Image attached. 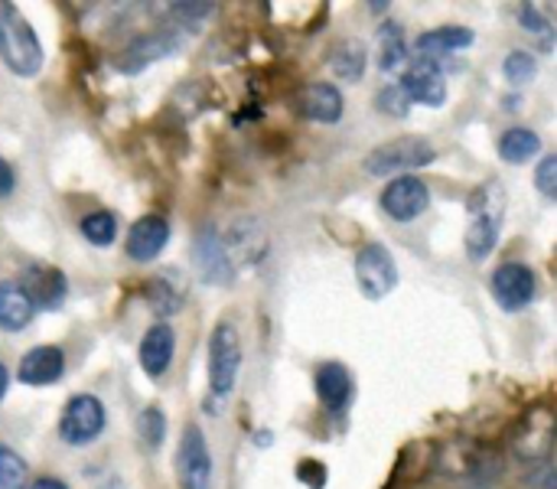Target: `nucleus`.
Wrapping results in <instances>:
<instances>
[{
    "instance_id": "1",
    "label": "nucleus",
    "mask_w": 557,
    "mask_h": 489,
    "mask_svg": "<svg viewBox=\"0 0 557 489\" xmlns=\"http://www.w3.org/2000/svg\"><path fill=\"white\" fill-rule=\"evenodd\" d=\"M506 225V193L496 180L480 186L470 196V225H467V255L470 261H486L499 245Z\"/></svg>"
},
{
    "instance_id": "2",
    "label": "nucleus",
    "mask_w": 557,
    "mask_h": 489,
    "mask_svg": "<svg viewBox=\"0 0 557 489\" xmlns=\"http://www.w3.org/2000/svg\"><path fill=\"white\" fill-rule=\"evenodd\" d=\"M0 59L13 75H36L42 69V42L16 3L0 0Z\"/></svg>"
},
{
    "instance_id": "3",
    "label": "nucleus",
    "mask_w": 557,
    "mask_h": 489,
    "mask_svg": "<svg viewBox=\"0 0 557 489\" xmlns=\"http://www.w3.org/2000/svg\"><path fill=\"white\" fill-rule=\"evenodd\" d=\"M242 369V337L235 323H219L209 337V392L212 399H228Z\"/></svg>"
},
{
    "instance_id": "4",
    "label": "nucleus",
    "mask_w": 557,
    "mask_h": 489,
    "mask_svg": "<svg viewBox=\"0 0 557 489\" xmlns=\"http://www.w3.org/2000/svg\"><path fill=\"white\" fill-rule=\"evenodd\" d=\"M437 150L424 140V137H395L382 147H375L366 157V173L372 176H405L408 170H421L428 163H434Z\"/></svg>"
},
{
    "instance_id": "5",
    "label": "nucleus",
    "mask_w": 557,
    "mask_h": 489,
    "mask_svg": "<svg viewBox=\"0 0 557 489\" xmlns=\"http://www.w3.org/2000/svg\"><path fill=\"white\" fill-rule=\"evenodd\" d=\"M356 281L369 301H385L398 288V265L382 242H369L356 255Z\"/></svg>"
},
{
    "instance_id": "6",
    "label": "nucleus",
    "mask_w": 557,
    "mask_h": 489,
    "mask_svg": "<svg viewBox=\"0 0 557 489\" xmlns=\"http://www.w3.org/2000/svg\"><path fill=\"white\" fill-rule=\"evenodd\" d=\"M104 431V405L95 395H75L59 421V438L72 448H88Z\"/></svg>"
},
{
    "instance_id": "7",
    "label": "nucleus",
    "mask_w": 557,
    "mask_h": 489,
    "mask_svg": "<svg viewBox=\"0 0 557 489\" xmlns=\"http://www.w3.org/2000/svg\"><path fill=\"white\" fill-rule=\"evenodd\" d=\"M176 477L183 489H212V454L199 425H189L180 438Z\"/></svg>"
},
{
    "instance_id": "8",
    "label": "nucleus",
    "mask_w": 557,
    "mask_h": 489,
    "mask_svg": "<svg viewBox=\"0 0 557 489\" xmlns=\"http://www.w3.org/2000/svg\"><path fill=\"white\" fill-rule=\"evenodd\" d=\"M180 49V36L170 33V29H153V33H144L137 39H131L117 56H114V69L124 72V75H137L144 72L147 65L173 56Z\"/></svg>"
},
{
    "instance_id": "9",
    "label": "nucleus",
    "mask_w": 557,
    "mask_h": 489,
    "mask_svg": "<svg viewBox=\"0 0 557 489\" xmlns=\"http://www.w3.org/2000/svg\"><path fill=\"white\" fill-rule=\"evenodd\" d=\"M193 265H196L199 278L212 288H225L235 278V261H232L222 235L212 225H206L199 232V239L193 242Z\"/></svg>"
},
{
    "instance_id": "10",
    "label": "nucleus",
    "mask_w": 557,
    "mask_h": 489,
    "mask_svg": "<svg viewBox=\"0 0 557 489\" xmlns=\"http://www.w3.org/2000/svg\"><path fill=\"white\" fill-rule=\"evenodd\" d=\"M493 294H496V304L509 314L516 310H525L535 297H539V278L529 265L522 261H509V265H499L496 274H493Z\"/></svg>"
},
{
    "instance_id": "11",
    "label": "nucleus",
    "mask_w": 557,
    "mask_h": 489,
    "mask_svg": "<svg viewBox=\"0 0 557 489\" xmlns=\"http://www.w3.org/2000/svg\"><path fill=\"white\" fill-rule=\"evenodd\" d=\"M431 206V190L421 176H395L385 193H382V209L395 219V222H414L418 216H424V209Z\"/></svg>"
},
{
    "instance_id": "12",
    "label": "nucleus",
    "mask_w": 557,
    "mask_h": 489,
    "mask_svg": "<svg viewBox=\"0 0 557 489\" xmlns=\"http://www.w3.org/2000/svg\"><path fill=\"white\" fill-rule=\"evenodd\" d=\"M398 85L408 95V101H418V105H428V108H441L447 101V82H444V72H441L437 59L418 56L405 69Z\"/></svg>"
},
{
    "instance_id": "13",
    "label": "nucleus",
    "mask_w": 557,
    "mask_h": 489,
    "mask_svg": "<svg viewBox=\"0 0 557 489\" xmlns=\"http://www.w3.org/2000/svg\"><path fill=\"white\" fill-rule=\"evenodd\" d=\"M16 284H20L23 294L29 297L33 310H55V307H62V301H65V294H69L65 274H62L59 268H52V265H29V268L20 274Z\"/></svg>"
},
{
    "instance_id": "14",
    "label": "nucleus",
    "mask_w": 557,
    "mask_h": 489,
    "mask_svg": "<svg viewBox=\"0 0 557 489\" xmlns=\"http://www.w3.org/2000/svg\"><path fill=\"white\" fill-rule=\"evenodd\" d=\"M166 242H170V222H166V216L150 212V216H140L131 225L124 248H127V258L131 261H140L144 265V261H153L166 248Z\"/></svg>"
},
{
    "instance_id": "15",
    "label": "nucleus",
    "mask_w": 557,
    "mask_h": 489,
    "mask_svg": "<svg viewBox=\"0 0 557 489\" xmlns=\"http://www.w3.org/2000/svg\"><path fill=\"white\" fill-rule=\"evenodd\" d=\"M297 111L307 121L320 124H336L343 118V91L330 82H310L297 95Z\"/></svg>"
},
{
    "instance_id": "16",
    "label": "nucleus",
    "mask_w": 557,
    "mask_h": 489,
    "mask_svg": "<svg viewBox=\"0 0 557 489\" xmlns=\"http://www.w3.org/2000/svg\"><path fill=\"white\" fill-rule=\"evenodd\" d=\"M173 353H176V333H173L170 323H153V327L144 333L140 350H137L140 366H144V372H147L150 379H160V376L170 369Z\"/></svg>"
},
{
    "instance_id": "17",
    "label": "nucleus",
    "mask_w": 557,
    "mask_h": 489,
    "mask_svg": "<svg viewBox=\"0 0 557 489\" xmlns=\"http://www.w3.org/2000/svg\"><path fill=\"white\" fill-rule=\"evenodd\" d=\"M65 372V353L59 346H36L20 359V382L23 386H52Z\"/></svg>"
},
{
    "instance_id": "18",
    "label": "nucleus",
    "mask_w": 557,
    "mask_h": 489,
    "mask_svg": "<svg viewBox=\"0 0 557 489\" xmlns=\"http://www.w3.org/2000/svg\"><path fill=\"white\" fill-rule=\"evenodd\" d=\"M555 444V418L548 408H539L532 412V418L519 428V441H516V451L522 457H532V461H548V451Z\"/></svg>"
},
{
    "instance_id": "19",
    "label": "nucleus",
    "mask_w": 557,
    "mask_h": 489,
    "mask_svg": "<svg viewBox=\"0 0 557 489\" xmlns=\"http://www.w3.org/2000/svg\"><path fill=\"white\" fill-rule=\"evenodd\" d=\"M317 395L326 412H343L352 402V376L339 363H323L317 369Z\"/></svg>"
},
{
    "instance_id": "20",
    "label": "nucleus",
    "mask_w": 557,
    "mask_h": 489,
    "mask_svg": "<svg viewBox=\"0 0 557 489\" xmlns=\"http://www.w3.org/2000/svg\"><path fill=\"white\" fill-rule=\"evenodd\" d=\"M33 304L23 294V288L16 281H0V330L3 333H20L29 327L33 320Z\"/></svg>"
},
{
    "instance_id": "21",
    "label": "nucleus",
    "mask_w": 557,
    "mask_h": 489,
    "mask_svg": "<svg viewBox=\"0 0 557 489\" xmlns=\"http://www.w3.org/2000/svg\"><path fill=\"white\" fill-rule=\"evenodd\" d=\"M366 62H369V49L356 36H346V39L333 42V49H330V69L343 82H359L366 75Z\"/></svg>"
},
{
    "instance_id": "22",
    "label": "nucleus",
    "mask_w": 557,
    "mask_h": 489,
    "mask_svg": "<svg viewBox=\"0 0 557 489\" xmlns=\"http://www.w3.org/2000/svg\"><path fill=\"white\" fill-rule=\"evenodd\" d=\"M467 46H473V29L470 26H437V29H431V33H424L418 39V52L424 59L457 52V49H467Z\"/></svg>"
},
{
    "instance_id": "23",
    "label": "nucleus",
    "mask_w": 557,
    "mask_h": 489,
    "mask_svg": "<svg viewBox=\"0 0 557 489\" xmlns=\"http://www.w3.org/2000/svg\"><path fill=\"white\" fill-rule=\"evenodd\" d=\"M539 154H542V137L532 127H509L499 137V157L506 163H529Z\"/></svg>"
},
{
    "instance_id": "24",
    "label": "nucleus",
    "mask_w": 557,
    "mask_h": 489,
    "mask_svg": "<svg viewBox=\"0 0 557 489\" xmlns=\"http://www.w3.org/2000/svg\"><path fill=\"white\" fill-rule=\"evenodd\" d=\"M405 56H408V46H405V29H401V23L385 20V23L379 26V69L392 72V69H398V65L405 62Z\"/></svg>"
},
{
    "instance_id": "25",
    "label": "nucleus",
    "mask_w": 557,
    "mask_h": 489,
    "mask_svg": "<svg viewBox=\"0 0 557 489\" xmlns=\"http://www.w3.org/2000/svg\"><path fill=\"white\" fill-rule=\"evenodd\" d=\"M82 235L95 245V248H108L111 242H114V235H117V219H114V212H104V209H98V212H88V216H82Z\"/></svg>"
},
{
    "instance_id": "26",
    "label": "nucleus",
    "mask_w": 557,
    "mask_h": 489,
    "mask_svg": "<svg viewBox=\"0 0 557 489\" xmlns=\"http://www.w3.org/2000/svg\"><path fill=\"white\" fill-rule=\"evenodd\" d=\"M26 487H29V467H26V461L13 448L0 444V489Z\"/></svg>"
},
{
    "instance_id": "27",
    "label": "nucleus",
    "mask_w": 557,
    "mask_h": 489,
    "mask_svg": "<svg viewBox=\"0 0 557 489\" xmlns=\"http://www.w3.org/2000/svg\"><path fill=\"white\" fill-rule=\"evenodd\" d=\"M144 301L150 304V310L157 317H170L180 310V294L173 291V284H166V278H153L144 284Z\"/></svg>"
},
{
    "instance_id": "28",
    "label": "nucleus",
    "mask_w": 557,
    "mask_h": 489,
    "mask_svg": "<svg viewBox=\"0 0 557 489\" xmlns=\"http://www.w3.org/2000/svg\"><path fill=\"white\" fill-rule=\"evenodd\" d=\"M137 435H140L147 451H160L163 438H166V415L160 408H144L137 415Z\"/></svg>"
},
{
    "instance_id": "29",
    "label": "nucleus",
    "mask_w": 557,
    "mask_h": 489,
    "mask_svg": "<svg viewBox=\"0 0 557 489\" xmlns=\"http://www.w3.org/2000/svg\"><path fill=\"white\" fill-rule=\"evenodd\" d=\"M503 72H506V78H509L516 88H522V85H529V82L539 75V62H535L532 52L512 49V52L506 56V62H503Z\"/></svg>"
},
{
    "instance_id": "30",
    "label": "nucleus",
    "mask_w": 557,
    "mask_h": 489,
    "mask_svg": "<svg viewBox=\"0 0 557 489\" xmlns=\"http://www.w3.org/2000/svg\"><path fill=\"white\" fill-rule=\"evenodd\" d=\"M519 23H522L532 36H539L545 49H552V42H555V26H552V20H548L539 7L522 3V10H519Z\"/></svg>"
},
{
    "instance_id": "31",
    "label": "nucleus",
    "mask_w": 557,
    "mask_h": 489,
    "mask_svg": "<svg viewBox=\"0 0 557 489\" xmlns=\"http://www.w3.org/2000/svg\"><path fill=\"white\" fill-rule=\"evenodd\" d=\"M375 105H379V111H385L388 118H408V111H411V101H408V95L401 91L398 82H395V85H385V88L375 95Z\"/></svg>"
},
{
    "instance_id": "32",
    "label": "nucleus",
    "mask_w": 557,
    "mask_h": 489,
    "mask_svg": "<svg viewBox=\"0 0 557 489\" xmlns=\"http://www.w3.org/2000/svg\"><path fill=\"white\" fill-rule=\"evenodd\" d=\"M535 183H539V190H542L548 199H557V157L555 154H548V157L539 163V170H535Z\"/></svg>"
},
{
    "instance_id": "33",
    "label": "nucleus",
    "mask_w": 557,
    "mask_h": 489,
    "mask_svg": "<svg viewBox=\"0 0 557 489\" xmlns=\"http://www.w3.org/2000/svg\"><path fill=\"white\" fill-rule=\"evenodd\" d=\"M297 480L313 489L326 487V467L320 461H300L297 464Z\"/></svg>"
},
{
    "instance_id": "34",
    "label": "nucleus",
    "mask_w": 557,
    "mask_h": 489,
    "mask_svg": "<svg viewBox=\"0 0 557 489\" xmlns=\"http://www.w3.org/2000/svg\"><path fill=\"white\" fill-rule=\"evenodd\" d=\"M212 7H215V3H170V13L180 16V20H186V23H193V20H199V16H209Z\"/></svg>"
},
{
    "instance_id": "35",
    "label": "nucleus",
    "mask_w": 557,
    "mask_h": 489,
    "mask_svg": "<svg viewBox=\"0 0 557 489\" xmlns=\"http://www.w3.org/2000/svg\"><path fill=\"white\" fill-rule=\"evenodd\" d=\"M529 484L539 489H555V467L552 461H539L529 474Z\"/></svg>"
},
{
    "instance_id": "36",
    "label": "nucleus",
    "mask_w": 557,
    "mask_h": 489,
    "mask_svg": "<svg viewBox=\"0 0 557 489\" xmlns=\"http://www.w3.org/2000/svg\"><path fill=\"white\" fill-rule=\"evenodd\" d=\"M16 186V176H13V167L0 157V199H7Z\"/></svg>"
},
{
    "instance_id": "37",
    "label": "nucleus",
    "mask_w": 557,
    "mask_h": 489,
    "mask_svg": "<svg viewBox=\"0 0 557 489\" xmlns=\"http://www.w3.org/2000/svg\"><path fill=\"white\" fill-rule=\"evenodd\" d=\"M26 489H69L62 480H55V477H39L33 487H26Z\"/></svg>"
},
{
    "instance_id": "38",
    "label": "nucleus",
    "mask_w": 557,
    "mask_h": 489,
    "mask_svg": "<svg viewBox=\"0 0 557 489\" xmlns=\"http://www.w3.org/2000/svg\"><path fill=\"white\" fill-rule=\"evenodd\" d=\"M7 389H10V372H7V366L0 363V402H3V395H7Z\"/></svg>"
},
{
    "instance_id": "39",
    "label": "nucleus",
    "mask_w": 557,
    "mask_h": 489,
    "mask_svg": "<svg viewBox=\"0 0 557 489\" xmlns=\"http://www.w3.org/2000/svg\"><path fill=\"white\" fill-rule=\"evenodd\" d=\"M369 7H372V13H385V10H388L392 3H385V0H382V3H369Z\"/></svg>"
},
{
    "instance_id": "40",
    "label": "nucleus",
    "mask_w": 557,
    "mask_h": 489,
    "mask_svg": "<svg viewBox=\"0 0 557 489\" xmlns=\"http://www.w3.org/2000/svg\"><path fill=\"white\" fill-rule=\"evenodd\" d=\"M98 489H124V484H121V480H114V477H111V480H108V484H104V487H98Z\"/></svg>"
}]
</instances>
